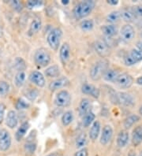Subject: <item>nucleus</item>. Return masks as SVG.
Masks as SVG:
<instances>
[{"label":"nucleus","instance_id":"1","mask_svg":"<svg viewBox=\"0 0 142 156\" xmlns=\"http://www.w3.org/2000/svg\"><path fill=\"white\" fill-rule=\"evenodd\" d=\"M96 6V2L94 1L86 0L78 2L74 8L73 13L77 20H82L85 17H88L93 12Z\"/></svg>","mask_w":142,"mask_h":156},{"label":"nucleus","instance_id":"2","mask_svg":"<svg viewBox=\"0 0 142 156\" xmlns=\"http://www.w3.org/2000/svg\"><path fill=\"white\" fill-rule=\"evenodd\" d=\"M108 69H109V61L106 58L100 59L92 66L89 73L90 77L94 81L100 80Z\"/></svg>","mask_w":142,"mask_h":156},{"label":"nucleus","instance_id":"3","mask_svg":"<svg viewBox=\"0 0 142 156\" xmlns=\"http://www.w3.org/2000/svg\"><path fill=\"white\" fill-rule=\"evenodd\" d=\"M62 36H63V31L60 28H55L50 31L47 36V42L51 49L54 51H57L59 49Z\"/></svg>","mask_w":142,"mask_h":156},{"label":"nucleus","instance_id":"4","mask_svg":"<svg viewBox=\"0 0 142 156\" xmlns=\"http://www.w3.org/2000/svg\"><path fill=\"white\" fill-rule=\"evenodd\" d=\"M34 62L38 66H47L51 62V55L45 48H40V49L36 50V52H35Z\"/></svg>","mask_w":142,"mask_h":156},{"label":"nucleus","instance_id":"5","mask_svg":"<svg viewBox=\"0 0 142 156\" xmlns=\"http://www.w3.org/2000/svg\"><path fill=\"white\" fill-rule=\"evenodd\" d=\"M112 98H114L112 102L122 104L125 107H132L135 104L134 98L133 97L132 95L127 93V92L120 91L118 93H115L112 95L111 99Z\"/></svg>","mask_w":142,"mask_h":156},{"label":"nucleus","instance_id":"6","mask_svg":"<svg viewBox=\"0 0 142 156\" xmlns=\"http://www.w3.org/2000/svg\"><path fill=\"white\" fill-rule=\"evenodd\" d=\"M72 100L71 95L67 90H61L56 94L54 103L59 107H66L70 106Z\"/></svg>","mask_w":142,"mask_h":156},{"label":"nucleus","instance_id":"7","mask_svg":"<svg viewBox=\"0 0 142 156\" xmlns=\"http://www.w3.org/2000/svg\"><path fill=\"white\" fill-rule=\"evenodd\" d=\"M93 47H94L95 51L103 58H105L110 55V48L107 45V44L104 40H96L93 44Z\"/></svg>","mask_w":142,"mask_h":156},{"label":"nucleus","instance_id":"8","mask_svg":"<svg viewBox=\"0 0 142 156\" xmlns=\"http://www.w3.org/2000/svg\"><path fill=\"white\" fill-rule=\"evenodd\" d=\"M115 83L119 88H129L133 83V78L131 75L128 74L126 73H119L116 79Z\"/></svg>","mask_w":142,"mask_h":156},{"label":"nucleus","instance_id":"9","mask_svg":"<svg viewBox=\"0 0 142 156\" xmlns=\"http://www.w3.org/2000/svg\"><path fill=\"white\" fill-rule=\"evenodd\" d=\"M120 36L125 42H130L135 37V31L132 25L126 24L122 27L120 30Z\"/></svg>","mask_w":142,"mask_h":156},{"label":"nucleus","instance_id":"10","mask_svg":"<svg viewBox=\"0 0 142 156\" xmlns=\"http://www.w3.org/2000/svg\"><path fill=\"white\" fill-rule=\"evenodd\" d=\"M11 145V136L6 129L0 131V151H6Z\"/></svg>","mask_w":142,"mask_h":156},{"label":"nucleus","instance_id":"11","mask_svg":"<svg viewBox=\"0 0 142 156\" xmlns=\"http://www.w3.org/2000/svg\"><path fill=\"white\" fill-rule=\"evenodd\" d=\"M28 78H29V80L32 82V84L36 85L37 87H40V88L44 87L46 84L45 77H44V74L40 71L35 70L31 72Z\"/></svg>","mask_w":142,"mask_h":156},{"label":"nucleus","instance_id":"12","mask_svg":"<svg viewBox=\"0 0 142 156\" xmlns=\"http://www.w3.org/2000/svg\"><path fill=\"white\" fill-rule=\"evenodd\" d=\"M70 84V80L66 76H61V77L57 78L55 80L50 83L49 84V90L51 91H55L56 90L61 89V88H65L66 86Z\"/></svg>","mask_w":142,"mask_h":156},{"label":"nucleus","instance_id":"13","mask_svg":"<svg viewBox=\"0 0 142 156\" xmlns=\"http://www.w3.org/2000/svg\"><path fill=\"white\" fill-rule=\"evenodd\" d=\"M82 93L91 95L95 99H98L100 95V89L93 84H89V83H85L82 86Z\"/></svg>","mask_w":142,"mask_h":156},{"label":"nucleus","instance_id":"14","mask_svg":"<svg viewBox=\"0 0 142 156\" xmlns=\"http://www.w3.org/2000/svg\"><path fill=\"white\" fill-rule=\"evenodd\" d=\"M113 136V129L109 125H106L103 128L100 135V144L102 145H107L112 139Z\"/></svg>","mask_w":142,"mask_h":156},{"label":"nucleus","instance_id":"15","mask_svg":"<svg viewBox=\"0 0 142 156\" xmlns=\"http://www.w3.org/2000/svg\"><path fill=\"white\" fill-rule=\"evenodd\" d=\"M59 58L61 62L63 65L66 64V62L70 60V47L68 43H64L60 47L59 49Z\"/></svg>","mask_w":142,"mask_h":156},{"label":"nucleus","instance_id":"16","mask_svg":"<svg viewBox=\"0 0 142 156\" xmlns=\"http://www.w3.org/2000/svg\"><path fill=\"white\" fill-rule=\"evenodd\" d=\"M92 103L90 99L88 98H83L81 100L78 107V113L81 117H84L86 114L91 111Z\"/></svg>","mask_w":142,"mask_h":156},{"label":"nucleus","instance_id":"17","mask_svg":"<svg viewBox=\"0 0 142 156\" xmlns=\"http://www.w3.org/2000/svg\"><path fill=\"white\" fill-rule=\"evenodd\" d=\"M132 144L137 147L142 144V125L137 126L132 132Z\"/></svg>","mask_w":142,"mask_h":156},{"label":"nucleus","instance_id":"18","mask_svg":"<svg viewBox=\"0 0 142 156\" xmlns=\"http://www.w3.org/2000/svg\"><path fill=\"white\" fill-rule=\"evenodd\" d=\"M103 34L107 38H113L118 33V27L115 25H106L101 27Z\"/></svg>","mask_w":142,"mask_h":156},{"label":"nucleus","instance_id":"19","mask_svg":"<svg viewBox=\"0 0 142 156\" xmlns=\"http://www.w3.org/2000/svg\"><path fill=\"white\" fill-rule=\"evenodd\" d=\"M100 129H101L100 122L97 120L95 121V122L92 124L90 130H89V138H90L93 141H95L96 140H97L98 136H100Z\"/></svg>","mask_w":142,"mask_h":156},{"label":"nucleus","instance_id":"20","mask_svg":"<svg viewBox=\"0 0 142 156\" xmlns=\"http://www.w3.org/2000/svg\"><path fill=\"white\" fill-rule=\"evenodd\" d=\"M129 134L126 130H122L119 132V133L118 134L117 136V145L118 147L122 148L125 147L129 143Z\"/></svg>","mask_w":142,"mask_h":156},{"label":"nucleus","instance_id":"21","mask_svg":"<svg viewBox=\"0 0 142 156\" xmlns=\"http://www.w3.org/2000/svg\"><path fill=\"white\" fill-rule=\"evenodd\" d=\"M6 124L9 129H14L15 127H17V124H18V118H17V114L15 111H9L8 112L6 118Z\"/></svg>","mask_w":142,"mask_h":156},{"label":"nucleus","instance_id":"22","mask_svg":"<svg viewBox=\"0 0 142 156\" xmlns=\"http://www.w3.org/2000/svg\"><path fill=\"white\" fill-rule=\"evenodd\" d=\"M121 18L126 22H133L136 20V14L133 9H124L121 12Z\"/></svg>","mask_w":142,"mask_h":156},{"label":"nucleus","instance_id":"23","mask_svg":"<svg viewBox=\"0 0 142 156\" xmlns=\"http://www.w3.org/2000/svg\"><path fill=\"white\" fill-rule=\"evenodd\" d=\"M29 127H30V124L28 122H25L21 124V126L17 129L15 134V138L17 141H20L23 139V137L25 136Z\"/></svg>","mask_w":142,"mask_h":156},{"label":"nucleus","instance_id":"24","mask_svg":"<svg viewBox=\"0 0 142 156\" xmlns=\"http://www.w3.org/2000/svg\"><path fill=\"white\" fill-rule=\"evenodd\" d=\"M42 27V21L40 18H36L31 23L29 29L28 31V36H33V35L36 34V33L40 30Z\"/></svg>","mask_w":142,"mask_h":156},{"label":"nucleus","instance_id":"25","mask_svg":"<svg viewBox=\"0 0 142 156\" xmlns=\"http://www.w3.org/2000/svg\"><path fill=\"white\" fill-rule=\"evenodd\" d=\"M44 73L49 78H59L60 75V68L58 65H52L46 69Z\"/></svg>","mask_w":142,"mask_h":156},{"label":"nucleus","instance_id":"26","mask_svg":"<svg viewBox=\"0 0 142 156\" xmlns=\"http://www.w3.org/2000/svg\"><path fill=\"white\" fill-rule=\"evenodd\" d=\"M140 121V117L137 114H132L130 116L127 117L123 122V126L126 129H129L133 125Z\"/></svg>","mask_w":142,"mask_h":156},{"label":"nucleus","instance_id":"27","mask_svg":"<svg viewBox=\"0 0 142 156\" xmlns=\"http://www.w3.org/2000/svg\"><path fill=\"white\" fill-rule=\"evenodd\" d=\"M119 73L117 70L114 69H108L105 72L104 75V79L106 81L108 82H115L116 79L118 76Z\"/></svg>","mask_w":142,"mask_h":156},{"label":"nucleus","instance_id":"28","mask_svg":"<svg viewBox=\"0 0 142 156\" xmlns=\"http://www.w3.org/2000/svg\"><path fill=\"white\" fill-rule=\"evenodd\" d=\"M121 18V13L118 10H114L107 15L106 21L111 25H115Z\"/></svg>","mask_w":142,"mask_h":156},{"label":"nucleus","instance_id":"29","mask_svg":"<svg viewBox=\"0 0 142 156\" xmlns=\"http://www.w3.org/2000/svg\"><path fill=\"white\" fill-rule=\"evenodd\" d=\"M88 142V139H87V136L85 133H82L80 135H78V136L76 138V141H75V145L76 147L78 149H82L85 147V146H86Z\"/></svg>","mask_w":142,"mask_h":156},{"label":"nucleus","instance_id":"30","mask_svg":"<svg viewBox=\"0 0 142 156\" xmlns=\"http://www.w3.org/2000/svg\"><path fill=\"white\" fill-rule=\"evenodd\" d=\"M95 118H96V115L93 111H90L85 114L82 119V124H83L84 127L88 128L92 126V124L95 122Z\"/></svg>","mask_w":142,"mask_h":156},{"label":"nucleus","instance_id":"31","mask_svg":"<svg viewBox=\"0 0 142 156\" xmlns=\"http://www.w3.org/2000/svg\"><path fill=\"white\" fill-rule=\"evenodd\" d=\"M26 79V73L25 71H18L14 77V83L17 88H21L24 84Z\"/></svg>","mask_w":142,"mask_h":156},{"label":"nucleus","instance_id":"32","mask_svg":"<svg viewBox=\"0 0 142 156\" xmlns=\"http://www.w3.org/2000/svg\"><path fill=\"white\" fill-rule=\"evenodd\" d=\"M74 121V113L71 111H66L62 116V123L64 126H70Z\"/></svg>","mask_w":142,"mask_h":156},{"label":"nucleus","instance_id":"33","mask_svg":"<svg viewBox=\"0 0 142 156\" xmlns=\"http://www.w3.org/2000/svg\"><path fill=\"white\" fill-rule=\"evenodd\" d=\"M80 27L84 32H89V31L93 30V29L94 28V21L91 19L83 20L80 23Z\"/></svg>","mask_w":142,"mask_h":156},{"label":"nucleus","instance_id":"34","mask_svg":"<svg viewBox=\"0 0 142 156\" xmlns=\"http://www.w3.org/2000/svg\"><path fill=\"white\" fill-rule=\"evenodd\" d=\"M24 149H25V153L28 155L33 154L36 149V144L33 141H28L24 145Z\"/></svg>","mask_w":142,"mask_h":156},{"label":"nucleus","instance_id":"35","mask_svg":"<svg viewBox=\"0 0 142 156\" xmlns=\"http://www.w3.org/2000/svg\"><path fill=\"white\" fill-rule=\"evenodd\" d=\"M9 91V84L6 81H0V96L5 97Z\"/></svg>","mask_w":142,"mask_h":156},{"label":"nucleus","instance_id":"36","mask_svg":"<svg viewBox=\"0 0 142 156\" xmlns=\"http://www.w3.org/2000/svg\"><path fill=\"white\" fill-rule=\"evenodd\" d=\"M15 107L17 110H19V111L26 110V109H28V107H29V103H27L25 99H18L15 104Z\"/></svg>","mask_w":142,"mask_h":156},{"label":"nucleus","instance_id":"37","mask_svg":"<svg viewBox=\"0 0 142 156\" xmlns=\"http://www.w3.org/2000/svg\"><path fill=\"white\" fill-rule=\"evenodd\" d=\"M15 67L18 71H25L26 68L25 62L20 57H17L15 59Z\"/></svg>","mask_w":142,"mask_h":156},{"label":"nucleus","instance_id":"38","mask_svg":"<svg viewBox=\"0 0 142 156\" xmlns=\"http://www.w3.org/2000/svg\"><path fill=\"white\" fill-rule=\"evenodd\" d=\"M42 5H43V1H39V0H30V1H28L26 3L27 8L29 10L40 7Z\"/></svg>","mask_w":142,"mask_h":156},{"label":"nucleus","instance_id":"39","mask_svg":"<svg viewBox=\"0 0 142 156\" xmlns=\"http://www.w3.org/2000/svg\"><path fill=\"white\" fill-rule=\"evenodd\" d=\"M129 55L134 58V60L137 62V63L142 61V51H140L139 50L133 49L130 51V53H129Z\"/></svg>","mask_w":142,"mask_h":156},{"label":"nucleus","instance_id":"40","mask_svg":"<svg viewBox=\"0 0 142 156\" xmlns=\"http://www.w3.org/2000/svg\"><path fill=\"white\" fill-rule=\"evenodd\" d=\"M38 91L36 90L35 88H32V89L28 90L26 93V97L28 100L30 101H34L35 99L37 98L38 96Z\"/></svg>","mask_w":142,"mask_h":156},{"label":"nucleus","instance_id":"41","mask_svg":"<svg viewBox=\"0 0 142 156\" xmlns=\"http://www.w3.org/2000/svg\"><path fill=\"white\" fill-rule=\"evenodd\" d=\"M124 63H125V65L127 66H131L135 65L137 63V62L135 61L134 58L129 54V55H127L125 57V58H124Z\"/></svg>","mask_w":142,"mask_h":156},{"label":"nucleus","instance_id":"42","mask_svg":"<svg viewBox=\"0 0 142 156\" xmlns=\"http://www.w3.org/2000/svg\"><path fill=\"white\" fill-rule=\"evenodd\" d=\"M11 5L13 7V9L17 10V11L20 12L22 10V4H21V2H19V1H11Z\"/></svg>","mask_w":142,"mask_h":156},{"label":"nucleus","instance_id":"43","mask_svg":"<svg viewBox=\"0 0 142 156\" xmlns=\"http://www.w3.org/2000/svg\"><path fill=\"white\" fill-rule=\"evenodd\" d=\"M89 155V150L86 147L79 149L77 152L74 154V156H88Z\"/></svg>","mask_w":142,"mask_h":156},{"label":"nucleus","instance_id":"44","mask_svg":"<svg viewBox=\"0 0 142 156\" xmlns=\"http://www.w3.org/2000/svg\"><path fill=\"white\" fill-rule=\"evenodd\" d=\"M5 110H6V106L3 103H0V124L2 123V120H3Z\"/></svg>","mask_w":142,"mask_h":156},{"label":"nucleus","instance_id":"45","mask_svg":"<svg viewBox=\"0 0 142 156\" xmlns=\"http://www.w3.org/2000/svg\"><path fill=\"white\" fill-rule=\"evenodd\" d=\"M133 10L136 14V16H139V17H142V6H133Z\"/></svg>","mask_w":142,"mask_h":156},{"label":"nucleus","instance_id":"46","mask_svg":"<svg viewBox=\"0 0 142 156\" xmlns=\"http://www.w3.org/2000/svg\"><path fill=\"white\" fill-rule=\"evenodd\" d=\"M107 2L109 5H111V6H116V5H118V0H107Z\"/></svg>","mask_w":142,"mask_h":156},{"label":"nucleus","instance_id":"47","mask_svg":"<svg viewBox=\"0 0 142 156\" xmlns=\"http://www.w3.org/2000/svg\"><path fill=\"white\" fill-rule=\"evenodd\" d=\"M136 48L137 50L142 51V40H140V41H138V42H137Z\"/></svg>","mask_w":142,"mask_h":156},{"label":"nucleus","instance_id":"48","mask_svg":"<svg viewBox=\"0 0 142 156\" xmlns=\"http://www.w3.org/2000/svg\"><path fill=\"white\" fill-rule=\"evenodd\" d=\"M136 25L139 29H142V19L138 20V21H137Z\"/></svg>","mask_w":142,"mask_h":156},{"label":"nucleus","instance_id":"49","mask_svg":"<svg viewBox=\"0 0 142 156\" xmlns=\"http://www.w3.org/2000/svg\"><path fill=\"white\" fill-rule=\"evenodd\" d=\"M136 83L137 84H138V85H141L142 86V76H139V77L137 78Z\"/></svg>","mask_w":142,"mask_h":156},{"label":"nucleus","instance_id":"50","mask_svg":"<svg viewBox=\"0 0 142 156\" xmlns=\"http://www.w3.org/2000/svg\"><path fill=\"white\" fill-rule=\"evenodd\" d=\"M69 3H70V1H69V0H62V4L64 5V6L68 5Z\"/></svg>","mask_w":142,"mask_h":156},{"label":"nucleus","instance_id":"51","mask_svg":"<svg viewBox=\"0 0 142 156\" xmlns=\"http://www.w3.org/2000/svg\"><path fill=\"white\" fill-rule=\"evenodd\" d=\"M47 156H59V154L57 152H54V153H51V154H47Z\"/></svg>","mask_w":142,"mask_h":156},{"label":"nucleus","instance_id":"52","mask_svg":"<svg viewBox=\"0 0 142 156\" xmlns=\"http://www.w3.org/2000/svg\"><path fill=\"white\" fill-rule=\"evenodd\" d=\"M139 113H140V115H142V106L140 107V109H139Z\"/></svg>","mask_w":142,"mask_h":156},{"label":"nucleus","instance_id":"53","mask_svg":"<svg viewBox=\"0 0 142 156\" xmlns=\"http://www.w3.org/2000/svg\"><path fill=\"white\" fill-rule=\"evenodd\" d=\"M140 156H142V154H141V155H140Z\"/></svg>","mask_w":142,"mask_h":156}]
</instances>
